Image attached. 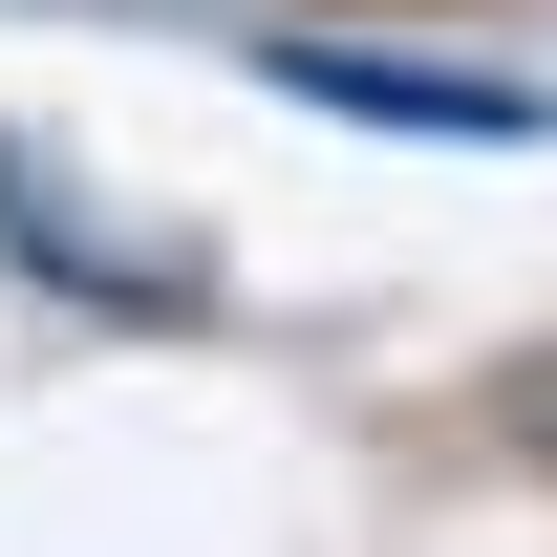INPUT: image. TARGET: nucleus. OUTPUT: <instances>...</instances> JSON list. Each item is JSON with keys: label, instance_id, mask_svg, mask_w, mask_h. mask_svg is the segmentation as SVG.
<instances>
[{"label": "nucleus", "instance_id": "f257e3e1", "mask_svg": "<svg viewBox=\"0 0 557 557\" xmlns=\"http://www.w3.org/2000/svg\"><path fill=\"white\" fill-rule=\"evenodd\" d=\"M278 65L322 86V108H386V129H472V150L536 129V108H515V86H472V65H364V44H278Z\"/></svg>", "mask_w": 557, "mask_h": 557}]
</instances>
